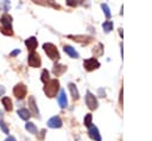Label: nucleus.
Segmentation results:
<instances>
[{"label": "nucleus", "instance_id": "6", "mask_svg": "<svg viewBox=\"0 0 152 141\" xmlns=\"http://www.w3.org/2000/svg\"><path fill=\"white\" fill-rule=\"evenodd\" d=\"M83 66L86 68L87 71H93V70L100 68V63L96 58H89V59H86L83 62Z\"/></svg>", "mask_w": 152, "mask_h": 141}, {"label": "nucleus", "instance_id": "7", "mask_svg": "<svg viewBox=\"0 0 152 141\" xmlns=\"http://www.w3.org/2000/svg\"><path fill=\"white\" fill-rule=\"evenodd\" d=\"M0 23L2 25L4 28H8V30H12V17L7 13L2 14L1 18H0Z\"/></svg>", "mask_w": 152, "mask_h": 141}, {"label": "nucleus", "instance_id": "1", "mask_svg": "<svg viewBox=\"0 0 152 141\" xmlns=\"http://www.w3.org/2000/svg\"><path fill=\"white\" fill-rule=\"evenodd\" d=\"M59 90V82L58 79H50L48 83H45L44 92L48 97H55L57 91Z\"/></svg>", "mask_w": 152, "mask_h": 141}, {"label": "nucleus", "instance_id": "15", "mask_svg": "<svg viewBox=\"0 0 152 141\" xmlns=\"http://www.w3.org/2000/svg\"><path fill=\"white\" fill-rule=\"evenodd\" d=\"M68 86H69V90H70V92H71L72 98H74V100H78V98H80V94H78V90H77L76 85H75L74 83H70Z\"/></svg>", "mask_w": 152, "mask_h": 141}, {"label": "nucleus", "instance_id": "27", "mask_svg": "<svg viewBox=\"0 0 152 141\" xmlns=\"http://www.w3.org/2000/svg\"><path fill=\"white\" fill-rule=\"evenodd\" d=\"M19 53H20V50L17 49V50H14V51L11 52V56H17V55H19Z\"/></svg>", "mask_w": 152, "mask_h": 141}, {"label": "nucleus", "instance_id": "18", "mask_svg": "<svg viewBox=\"0 0 152 141\" xmlns=\"http://www.w3.org/2000/svg\"><path fill=\"white\" fill-rule=\"evenodd\" d=\"M2 104H4V107H5V109H6L7 111H11V110L13 109L12 101H11V98H8V97H4V98H2Z\"/></svg>", "mask_w": 152, "mask_h": 141}, {"label": "nucleus", "instance_id": "3", "mask_svg": "<svg viewBox=\"0 0 152 141\" xmlns=\"http://www.w3.org/2000/svg\"><path fill=\"white\" fill-rule=\"evenodd\" d=\"M26 92H27V89H26L25 84H23V83H18V84L13 88V94H14V96H15L17 98H19V100H23V98L26 96Z\"/></svg>", "mask_w": 152, "mask_h": 141}, {"label": "nucleus", "instance_id": "22", "mask_svg": "<svg viewBox=\"0 0 152 141\" xmlns=\"http://www.w3.org/2000/svg\"><path fill=\"white\" fill-rule=\"evenodd\" d=\"M50 81V78H49V71L48 70H43V72H42V82L43 83H48Z\"/></svg>", "mask_w": 152, "mask_h": 141}, {"label": "nucleus", "instance_id": "10", "mask_svg": "<svg viewBox=\"0 0 152 141\" xmlns=\"http://www.w3.org/2000/svg\"><path fill=\"white\" fill-rule=\"evenodd\" d=\"M25 45L27 46V49L31 51V52H33V50L37 47V45H38V41H37V39L34 38V37H30L28 39H26L25 40Z\"/></svg>", "mask_w": 152, "mask_h": 141}, {"label": "nucleus", "instance_id": "26", "mask_svg": "<svg viewBox=\"0 0 152 141\" xmlns=\"http://www.w3.org/2000/svg\"><path fill=\"white\" fill-rule=\"evenodd\" d=\"M66 4H68L69 6H76V5H78V2H76V1L74 2L72 0H68V1H66Z\"/></svg>", "mask_w": 152, "mask_h": 141}, {"label": "nucleus", "instance_id": "17", "mask_svg": "<svg viewBox=\"0 0 152 141\" xmlns=\"http://www.w3.org/2000/svg\"><path fill=\"white\" fill-rule=\"evenodd\" d=\"M18 115H19V117H20V118L26 120V121H27V120L30 118V116H31V115H30V111H28L27 109H24V108L18 110Z\"/></svg>", "mask_w": 152, "mask_h": 141}, {"label": "nucleus", "instance_id": "16", "mask_svg": "<svg viewBox=\"0 0 152 141\" xmlns=\"http://www.w3.org/2000/svg\"><path fill=\"white\" fill-rule=\"evenodd\" d=\"M65 70H66V66L65 65H62V64H55V66H53V73L56 76L62 75Z\"/></svg>", "mask_w": 152, "mask_h": 141}, {"label": "nucleus", "instance_id": "28", "mask_svg": "<svg viewBox=\"0 0 152 141\" xmlns=\"http://www.w3.org/2000/svg\"><path fill=\"white\" fill-rule=\"evenodd\" d=\"M5 141H17V140H15V137H14V136H11V135H10V136H7V137H6V140H5Z\"/></svg>", "mask_w": 152, "mask_h": 141}, {"label": "nucleus", "instance_id": "30", "mask_svg": "<svg viewBox=\"0 0 152 141\" xmlns=\"http://www.w3.org/2000/svg\"><path fill=\"white\" fill-rule=\"evenodd\" d=\"M120 103H122V89L120 91Z\"/></svg>", "mask_w": 152, "mask_h": 141}, {"label": "nucleus", "instance_id": "11", "mask_svg": "<svg viewBox=\"0 0 152 141\" xmlns=\"http://www.w3.org/2000/svg\"><path fill=\"white\" fill-rule=\"evenodd\" d=\"M58 104L61 108H65L68 105V100H66V94L64 90H61L59 91V95H58Z\"/></svg>", "mask_w": 152, "mask_h": 141}, {"label": "nucleus", "instance_id": "8", "mask_svg": "<svg viewBox=\"0 0 152 141\" xmlns=\"http://www.w3.org/2000/svg\"><path fill=\"white\" fill-rule=\"evenodd\" d=\"M88 134H89L90 139H93L94 141H101V135H100L99 129H97L96 126L91 124V126L89 127V129H88Z\"/></svg>", "mask_w": 152, "mask_h": 141}, {"label": "nucleus", "instance_id": "9", "mask_svg": "<svg viewBox=\"0 0 152 141\" xmlns=\"http://www.w3.org/2000/svg\"><path fill=\"white\" fill-rule=\"evenodd\" d=\"M62 120L59 116H53L48 121V126L50 128H61L62 127Z\"/></svg>", "mask_w": 152, "mask_h": 141}, {"label": "nucleus", "instance_id": "29", "mask_svg": "<svg viewBox=\"0 0 152 141\" xmlns=\"http://www.w3.org/2000/svg\"><path fill=\"white\" fill-rule=\"evenodd\" d=\"M5 94V88L2 85H0V96H2Z\"/></svg>", "mask_w": 152, "mask_h": 141}, {"label": "nucleus", "instance_id": "13", "mask_svg": "<svg viewBox=\"0 0 152 141\" xmlns=\"http://www.w3.org/2000/svg\"><path fill=\"white\" fill-rule=\"evenodd\" d=\"M63 50H64V52L68 53L71 58H78V52H77L72 46H70V45H64Z\"/></svg>", "mask_w": 152, "mask_h": 141}, {"label": "nucleus", "instance_id": "12", "mask_svg": "<svg viewBox=\"0 0 152 141\" xmlns=\"http://www.w3.org/2000/svg\"><path fill=\"white\" fill-rule=\"evenodd\" d=\"M68 37H69V38H72V39L76 40V41L84 43V44H88V43H90V41L93 40V38L89 37V36H68Z\"/></svg>", "mask_w": 152, "mask_h": 141}, {"label": "nucleus", "instance_id": "24", "mask_svg": "<svg viewBox=\"0 0 152 141\" xmlns=\"http://www.w3.org/2000/svg\"><path fill=\"white\" fill-rule=\"evenodd\" d=\"M0 128L2 129V132H4L5 134H8V128H7V126L5 124V122L2 121V118H0Z\"/></svg>", "mask_w": 152, "mask_h": 141}, {"label": "nucleus", "instance_id": "19", "mask_svg": "<svg viewBox=\"0 0 152 141\" xmlns=\"http://www.w3.org/2000/svg\"><path fill=\"white\" fill-rule=\"evenodd\" d=\"M25 128H26V130L30 132L31 134H36V133L38 132V130H37V127H36L34 123H32V122H26Z\"/></svg>", "mask_w": 152, "mask_h": 141}, {"label": "nucleus", "instance_id": "4", "mask_svg": "<svg viewBox=\"0 0 152 141\" xmlns=\"http://www.w3.org/2000/svg\"><path fill=\"white\" fill-rule=\"evenodd\" d=\"M27 62H28V65L32 66V68H39L40 64H42V60H40V57L38 53L36 52H31L27 57Z\"/></svg>", "mask_w": 152, "mask_h": 141}, {"label": "nucleus", "instance_id": "14", "mask_svg": "<svg viewBox=\"0 0 152 141\" xmlns=\"http://www.w3.org/2000/svg\"><path fill=\"white\" fill-rule=\"evenodd\" d=\"M28 105H30V109H31V111L33 113V115L39 116V110H38V108H37V104H36V102H34V97H33V96H30V97H28Z\"/></svg>", "mask_w": 152, "mask_h": 141}, {"label": "nucleus", "instance_id": "2", "mask_svg": "<svg viewBox=\"0 0 152 141\" xmlns=\"http://www.w3.org/2000/svg\"><path fill=\"white\" fill-rule=\"evenodd\" d=\"M43 49H44L45 53L49 56V58H51V59H53V60L59 59L58 50H57V47H56L53 44H51V43H45V44L43 45Z\"/></svg>", "mask_w": 152, "mask_h": 141}, {"label": "nucleus", "instance_id": "5", "mask_svg": "<svg viewBox=\"0 0 152 141\" xmlns=\"http://www.w3.org/2000/svg\"><path fill=\"white\" fill-rule=\"evenodd\" d=\"M86 104L88 105V108L90 110H95L97 108V105H99L96 97L90 91H87V95H86Z\"/></svg>", "mask_w": 152, "mask_h": 141}, {"label": "nucleus", "instance_id": "23", "mask_svg": "<svg viewBox=\"0 0 152 141\" xmlns=\"http://www.w3.org/2000/svg\"><path fill=\"white\" fill-rule=\"evenodd\" d=\"M84 126L86 127H90L91 126V114H87L84 117Z\"/></svg>", "mask_w": 152, "mask_h": 141}, {"label": "nucleus", "instance_id": "25", "mask_svg": "<svg viewBox=\"0 0 152 141\" xmlns=\"http://www.w3.org/2000/svg\"><path fill=\"white\" fill-rule=\"evenodd\" d=\"M0 31H1V33H4L5 36H12V34H13V31H12V30H8V28H4V27H1Z\"/></svg>", "mask_w": 152, "mask_h": 141}, {"label": "nucleus", "instance_id": "21", "mask_svg": "<svg viewBox=\"0 0 152 141\" xmlns=\"http://www.w3.org/2000/svg\"><path fill=\"white\" fill-rule=\"evenodd\" d=\"M101 8H102V11L104 12L106 18H110V11H109L108 5H107V4H101Z\"/></svg>", "mask_w": 152, "mask_h": 141}, {"label": "nucleus", "instance_id": "20", "mask_svg": "<svg viewBox=\"0 0 152 141\" xmlns=\"http://www.w3.org/2000/svg\"><path fill=\"white\" fill-rule=\"evenodd\" d=\"M102 28H103L104 32H107V33L110 32V31L113 30V23L109 21V20H108V21H104V23L102 24Z\"/></svg>", "mask_w": 152, "mask_h": 141}]
</instances>
